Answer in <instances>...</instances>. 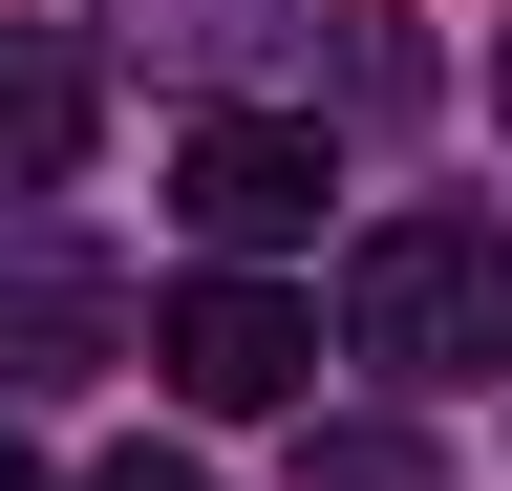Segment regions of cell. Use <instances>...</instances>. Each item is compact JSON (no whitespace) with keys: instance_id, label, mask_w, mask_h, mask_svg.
<instances>
[{"instance_id":"6da1fadb","label":"cell","mask_w":512,"mask_h":491,"mask_svg":"<svg viewBox=\"0 0 512 491\" xmlns=\"http://www.w3.org/2000/svg\"><path fill=\"white\" fill-rule=\"evenodd\" d=\"M342 342L384 363V385H491L512 363V235L491 214H384L342 257Z\"/></svg>"},{"instance_id":"7a4b0ae2","label":"cell","mask_w":512,"mask_h":491,"mask_svg":"<svg viewBox=\"0 0 512 491\" xmlns=\"http://www.w3.org/2000/svg\"><path fill=\"white\" fill-rule=\"evenodd\" d=\"M320 193H342V171H320V129H299V107H214V129L171 150V214L214 235V278H256L278 235H320Z\"/></svg>"},{"instance_id":"5b68a950","label":"cell","mask_w":512,"mask_h":491,"mask_svg":"<svg viewBox=\"0 0 512 491\" xmlns=\"http://www.w3.org/2000/svg\"><path fill=\"white\" fill-rule=\"evenodd\" d=\"M86 363H128V299L22 235V257H0V385H86Z\"/></svg>"},{"instance_id":"ba28073f","label":"cell","mask_w":512,"mask_h":491,"mask_svg":"<svg viewBox=\"0 0 512 491\" xmlns=\"http://www.w3.org/2000/svg\"><path fill=\"white\" fill-rule=\"evenodd\" d=\"M491 107H512V22H491Z\"/></svg>"},{"instance_id":"3957f363","label":"cell","mask_w":512,"mask_h":491,"mask_svg":"<svg viewBox=\"0 0 512 491\" xmlns=\"http://www.w3.org/2000/svg\"><path fill=\"white\" fill-rule=\"evenodd\" d=\"M150 363H171V406H299L320 385V321L278 278H171L150 299Z\"/></svg>"},{"instance_id":"9c48e42d","label":"cell","mask_w":512,"mask_h":491,"mask_svg":"<svg viewBox=\"0 0 512 491\" xmlns=\"http://www.w3.org/2000/svg\"><path fill=\"white\" fill-rule=\"evenodd\" d=\"M0 491H43V470H22V449H0Z\"/></svg>"},{"instance_id":"277c9868","label":"cell","mask_w":512,"mask_h":491,"mask_svg":"<svg viewBox=\"0 0 512 491\" xmlns=\"http://www.w3.org/2000/svg\"><path fill=\"white\" fill-rule=\"evenodd\" d=\"M86 129H107V65H86L64 22H0V193H64Z\"/></svg>"},{"instance_id":"52a82bcc","label":"cell","mask_w":512,"mask_h":491,"mask_svg":"<svg viewBox=\"0 0 512 491\" xmlns=\"http://www.w3.org/2000/svg\"><path fill=\"white\" fill-rule=\"evenodd\" d=\"M86 491H214V470H192V449H107Z\"/></svg>"},{"instance_id":"8992f818","label":"cell","mask_w":512,"mask_h":491,"mask_svg":"<svg viewBox=\"0 0 512 491\" xmlns=\"http://www.w3.org/2000/svg\"><path fill=\"white\" fill-rule=\"evenodd\" d=\"M107 22H128V43H171V65H256L299 0H107Z\"/></svg>"}]
</instances>
